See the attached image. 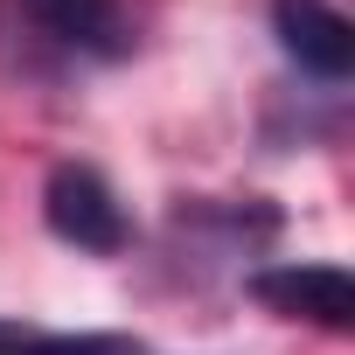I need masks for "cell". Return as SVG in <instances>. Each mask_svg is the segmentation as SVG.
Listing matches in <instances>:
<instances>
[{
  "instance_id": "1",
  "label": "cell",
  "mask_w": 355,
  "mask_h": 355,
  "mask_svg": "<svg viewBox=\"0 0 355 355\" xmlns=\"http://www.w3.org/2000/svg\"><path fill=\"white\" fill-rule=\"evenodd\" d=\"M15 28H28V49L56 63H112L132 49L119 0H15Z\"/></svg>"
},
{
  "instance_id": "2",
  "label": "cell",
  "mask_w": 355,
  "mask_h": 355,
  "mask_svg": "<svg viewBox=\"0 0 355 355\" xmlns=\"http://www.w3.org/2000/svg\"><path fill=\"white\" fill-rule=\"evenodd\" d=\"M42 216H49V230H56L63 244L98 251V258L125 251V237H132V223H125L112 182H105L98 167H84V160H63L49 182H42Z\"/></svg>"
},
{
  "instance_id": "3",
  "label": "cell",
  "mask_w": 355,
  "mask_h": 355,
  "mask_svg": "<svg viewBox=\"0 0 355 355\" xmlns=\"http://www.w3.org/2000/svg\"><path fill=\"white\" fill-rule=\"evenodd\" d=\"M258 306L286 313V320H313L327 334H348L355 327V279L341 265H272L251 279Z\"/></svg>"
},
{
  "instance_id": "4",
  "label": "cell",
  "mask_w": 355,
  "mask_h": 355,
  "mask_svg": "<svg viewBox=\"0 0 355 355\" xmlns=\"http://www.w3.org/2000/svg\"><path fill=\"white\" fill-rule=\"evenodd\" d=\"M272 28L300 70H313L327 84H341L355 70V21L334 0H272Z\"/></svg>"
},
{
  "instance_id": "5",
  "label": "cell",
  "mask_w": 355,
  "mask_h": 355,
  "mask_svg": "<svg viewBox=\"0 0 355 355\" xmlns=\"http://www.w3.org/2000/svg\"><path fill=\"white\" fill-rule=\"evenodd\" d=\"M21 355H139V341H125V334H35Z\"/></svg>"
},
{
  "instance_id": "6",
  "label": "cell",
  "mask_w": 355,
  "mask_h": 355,
  "mask_svg": "<svg viewBox=\"0 0 355 355\" xmlns=\"http://www.w3.org/2000/svg\"><path fill=\"white\" fill-rule=\"evenodd\" d=\"M35 341V327H15V320H0V355H21Z\"/></svg>"
}]
</instances>
